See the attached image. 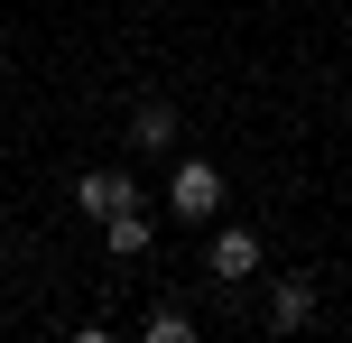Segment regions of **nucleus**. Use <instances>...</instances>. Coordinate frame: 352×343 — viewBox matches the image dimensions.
I'll return each instance as SVG.
<instances>
[{
  "mask_svg": "<svg viewBox=\"0 0 352 343\" xmlns=\"http://www.w3.org/2000/svg\"><path fill=\"white\" fill-rule=\"evenodd\" d=\"M316 325V278H278L269 288V334H306Z\"/></svg>",
  "mask_w": 352,
  "mask_h": 343,
  "instance_id": "5",
  "label": "nucleus"
},
{
  "mask_svg": "<svg viewBox=\"0 0 352 343\" xmlns=\"http://www.w3.org/2000/svg\"><path fill=\"white\" fill-rule=\"evenodd\" d=\"M102 241H111V260H148V251H158V223H148L140 204H121V214L102 223Z\"/></svg>",
  "mask_w": 352,
  "mask_h": 343,
  "instance_id": "6",
  "label": "nucleus"
},
{
  "mask_svg": "<svg viewBox=\"0 0 352 343\" xmlns=\"http://www.w3.org/2000/svg\"><path fill=\"white\" fill-rule=\"evenodd\" d=\"M204 269L223 278V288H241V278H260V232H241V223H232V232H213Z\"/></svg>",
  "mask_w": 352,
  "mask_h": 343,
  "instance_id": "3",
  "label": "nucleus"
},
{
  "mask_svg": "<svg viewBox=\"0 0 352 343\" xmlns=\"http://www.w3.org/2000/svg\"><path fill=\"white\" fill-rule=\"evenodd\" d=\"M176 130H186V121H176V102H158V93H148V102H130V148L167 158V148H176Z\"/></svg>",
  "mask_w": 352,
  "mask_h": 343,
  "instance_id": "4",
  "label": "nucleus"
},
{
  "mask_svg": "<svg viewBox=\"0 0 352 343\" xmlns=\"http://www.w3.org/2000/svg\"><path fill=\"white\" fill-rule=\"evenodd\" d=\"M140 334H148V343H186V334H195V316H186V307H158Z\"/></svg>",
  "mask_w": 352,
  "mask_h": 343,
  "instance_id": "7",
  "label": "nucleus"
},
{
  "mask_svg": "<svg viewBox=\"0 0 352 343\" xmlns=\"http://www.w3.org/2000/svg\"><path fill=\"white\" fill-rule=\"evenodd\" d=\"M121 204H140V186H130L121 167H84V177H74V214L84 223H111Z\"/></svg>",
  "mask_w": 352,
  "mask_h": 343,
  "instance_id": "2",
  "label": "nucleus"
},
{
  "mask_svg": "<svg viewBox=\"0 0 352 343\" xmlns=\"http://www.w3.org/2000/svg\"><path fill=\"white\" fill-rule=\"evenodd\" d=\"M167 214H176V223H213V214H223V167L176 158V177H167Z\"/></svg>",
  "mask_w": 352,
  "mask_h": 343,
  "instance_id": "1",
  "label": "nucleus"
}]
</instances>
